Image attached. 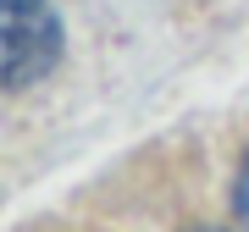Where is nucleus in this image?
Instances as JSON below:
<instances>
[{
  "mask_svg": "<svg viewBox=\"0 0 249 232\" xmlns=\"http://www.w3.org/2000/svg\"><path fill=\"white\" fill-rule=\"evenodd\" d=\"M232 215H238V227L249 232V155L238 166V182H232Z\"/></svg>",
  "mask_w": 249,
  "mask_h": 232,
  "instance_id": "f03ea898",
  "label": "nucleus"
},
{
  "mask_svg": "<svg viewBox=\"0 0 249 232\" xmlns=\"http://www.w3.org/2000/svg\"><path fill=\"white\" fill-rule=\"evenodd\" d=\"M61 17L50 0H0V94L45 83L61 61Z\"/></svg>",
  "mask_w": 249,
  "mask_h": 232,
  "instance_id": "f257e3e1",
  "label": "nucleus"
},
{
  "mask_svg": "<svg viewBox=\"0 0 249 232\" xmlns=\"http://www.w3.org/2000/svg\"><path fill=\"white\" fill-rule=\"evenodd\" d=\"M183 232H222V227H205V221H199V227H183Z\"/></svg>",
  "mask_w": 249,
  "mask_h": 232,
  "instance_id": "7ed1b4c3",
  "label": "nucleus"
}]
</instances>
